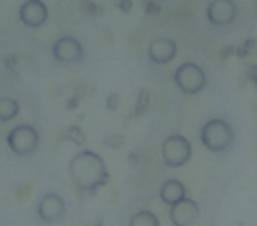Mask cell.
<instances>
[{
    "label": "cell",
    "instance_id": "5bb4252c",
    "mask_svg": "<svg viewBox=\"0 0 257 226\" xmlns=\"http://www.w3.org/2000/svg\"><path fill=\"white\" fill-rule=\"evenodd\" d=\"M128 226H161L157 214L152 210H138L131 215Z\"/></svg>",
    "mask_w": 257,
    "mask_h": 226
},
{
    "label": "cell",
    "instance_id": "9c48e42d",
    "mask_svg": "<svg viewBox=\"0 0 257 226\" xmlns=\"http://www.w3.org/2000/svg\"><path fill=\"white\" fill-rule=\"evenodd\" d=\"M20 22L29 29H39L48 20V8L43 0H25L20 8Z\"/></svg>",
    "mask_w": 257,
    "mask_h": 226
},
{
    "label": "cell",
    "instance_id": "52a82bcc",
    "mask_svg": "<svg viewBox=\"0 0 257 226\" xmlns=\"http://www.w3.org/2000/svg\"><path fill=\"white\" fill-rule=\"evenodd\" d=\"M51 53H53L55 60L60 62V64H76V62H79L83 58L85 50H83V44L76 37L62 36L55 41Z\"/></svg>",
    "mask_w": 257,
    "mask_h": 226
},
{
    "label": "cell",
    "instance_id": "ba28073f",
    "mask_svg": "<svg viewBox=\"0 0 257 226\" xmlns=\"http://www.w3.org/2000/svg\"><path fill=\"white\" fill-rule=\"evenodd\" d=\"M65 210H67V205H65L64 198L57 193L44 194L37 203V215H39L41 221L48 222V224L60 221L65 215Z\"/></svg>",
    "mask_w": 257,
    "mask_h": 226
},
{
    "label": "cell",
    "instance_id": "30bf717a",
    "mask_svg": "<svg viewBox=\"0 0 257 226\" xmlns=\"http://www.w3.org/2000/svg\"><path fill=\"white\" fill-rule=\"evenodd\" d=\"M176 53H178V46L171 37H155L148 44V58L154 64H169L171 60H175Z\"/></svg>",
    "mask_w": 257,
    "mask_h": 226
},
{
    "label": "cell",
    "instance_id": "7a4b0ae2",
    "mask_svg": "<svg viewBox=\"0 0 257 226\" xmlns=\"http://www.w3.org/2000/svg\"><path fill=\"white\" fill-rule=\"evenodd\" d=\"M199 140L210 152H225L234 143V129L224 119H210L199 131Z\"/></svg>",
    "mask_w": 257,
    "mask_h": 226
},
{
    "label": "cell",
    "instance_id": "277c9868",
    "mask_svg": "<svg viewBox=\"0 0 257 226\" xmlns=\"http://www.w3.org/2000/svg\"><path fill=\"white\" fill-rule=\"evenodd\" d=\"M162 161L169 168H180L192 158V145L183 134H169L161 145Z\"/></svg>",
    "mask_w": 257,
    "mask_h": 226
},
{
    "label": "cell",
    "instance_id": "8992f818",
    "mask_svg": "<svg viewBox=\"0 0 257 226\" xmlns=\"http://www.w3.org/2000/svg\"><path fill=\"white\" fill-rule=\"evenodd\" d=\"M206 20L213 29H227L234 25L239 16L236 0H210L204 9Z\"/></svg>",
    "mask_w": 257,
    "mask_h": 226
},
{
    "label": "cell",
    "instance_id": "5b68a950",
    "mask_svg": "<svg viewBox=\"0 0 257 226\" xmlns=\"http://www.w3.org/2000/svg\"><path fill=\"white\" fill-rule=\"evenodd\" d=\"M8 145L16 156L29 158L39 148V133L30 124H20L9 131Z\"/></svg>",
    "mask_w": 257,
    "mask_h": 226
},
{
    "label": "cell",
    "instance_id": "3957f363",
    "mask_svg": "<svg viewBox=\"0 0 257 226\" xmlns=\"http://www.w3.org/2000/svg\"><path fill=\"white\" fill-rule=\"evenodd\" d=\"M173 80L178 90H182L187 96L199 94L206 87V72L196 62H183L173 72Z\"/></svg>",
    "mask_w": 257,
    "mask_h": 226
},
{
    "label": "cell",
    "instance_id": "7c38bea8",
    "mask_svg": "<svg viewBox=\"0 0 257 226\" xmlns=\"http://www.w3.org/2000/svg\"><path fill=\"white\" fill-rule=\"evenodd\" d=\"M159 198L164 205L173 207L175 203L182 201L183 198H187V189L183 186L182 180L178 179H168L159 189Z\"/></svg>",
    "mask_w": 257,
    "mask_h": 226
},
{
    "label": "cell",
    "instance_id": "6da1fadb",
    "mask_svg": "<svg viewBox=\"0 0 257 226\" xmlns=\"http://www.w3.org/2000/svg\"><path fill=\"white\" fill-rule=\"evenodd\" d=\"M67 172L72 184L85 193L99 189L107 180V166L102 156L95 150H81L72 156L67 165Z\"/></svg>",
    "mask_w": 257,
    "mask_h": 226
},
{
    "label": "cell",
    "instance_id": "4fadbf2b",
    "mask_svg": "<svg viewBox=\"0 0 257 226\" xmlns=\"http://www.w3.org/2000/svg\"><path fill=\"white\" fill-rule=\"evenodd\" d=\"M20 113V103L13 97H2L0 99V122H9L16 119Z\"/></svg>",
    "mask_w": 257,
    "mask_h": 226
},
{
    "label": "cell",
    "instance_id": "8fae6325",
    "mask_svg": "<svg viewBox=\"0 0 257 226\" xmlns=\"http://www.w3.org/2000/svg\"><path fill=\"white\" fill-rule=\"evenodd\" d=\"M199 215V205L192 198H183L169 210V221L173 226H190Z\"/></svg>",
    "mask_w": 257,
    "mask_h": 226
}]
</instances>
